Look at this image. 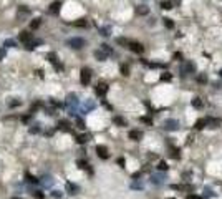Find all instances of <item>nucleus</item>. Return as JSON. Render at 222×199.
Listing matches in <instances>:
<instances>
[{
  "label": "nucleus",
  "instance_id": "obj_1",
  "mask_svg": "<svg viewBox=\"0 0 222 199\" xmlns=\"http://www.w3.org/2000/svg\"><path fill=\"white\" fill-rule=\"evenodd\" d=\"M164 128L172 131V129H177V128H179V123L176 121V120H167V121L164 123Z\"/></svg>",
  "mask_w": 222,
  "mask_h": 199
},
{
  "label": "nucleus",
  "instance_id": "obj_2",
  "mask_svg": "<svg viewBox=\"0 0 222 199\" xmlns=\"http://www.w3.org/2000/svg\"><path fill=\"white\" fill-rule=\"evenodd\" d=\"M38 183H40L43 188H50V186H52V183H53V179L50 178V176H43V178H41Z\"/></svg>",
  "mask_w": 222,
  "mask_h": 199
},
{
  "label": "nucleus",
  "instance_id": "obj_3",
  "mask_svg": "<svg viewBox=\"0 0 222 199\" xmlns=\"http://www.w3.org/2000/svg\"><path fill=\"white\" fill-rule=\"evenodd\" d=\"M67 191L70 194H78L80 193V188H78L76 184H73V183H67Z\"/></svg>",
  "mask_w": 222,
  "mask_h": 199
},
{
  "label": "nucleus",
  "instance_id": "obj_4",
  "mask_svg": "<svg viewBox=\"0 0 222 199\" xmlns=\"http://www.w3.org/2000/svg\"><path fill=\"white\" fill-rule=\"evenodd\" d=\"M96 153H98L99 158H103V159L108 158V149L104 148V146H96Z\"/></svg>",
  "mask_w": 222,
  "mask_h": 199
},
{
  "label": "nucleus",
  "instance_id": "obj_5",
  "mask_svg": "<svg viewBox=\"0 0 222 199\" xmlns=\"http://www.w3.org/2000/svg\"><path fill=\"white\" fill-rule=\"evenodd\" d=\"M68 43H70V45H71L73 48H81V45L85 43V41H83L81 38H71V40L68 41Z\"/></svg>",
  "mask_w": 222,
  "mask_h": 199
},
{
  "label": "nucleus",
  "instance_id": "obj_6",
  "mask_svg": "<svg viewBox=\"0 0 222 199\" xmlns=\"http://www.w3.org/2000/svg\"><path fill=\"white\" fill-rule=\"evenodd\" d=\"M25 179H27V183L28 184H38V181H40L38 178H35V176L30 174V173H25Z\"/></svg>",
  "mask_w": 222,
  "mask_h": 199
},
{
  "label": "nucleus",
  "instance_id": "obj_7",
  "mask_svg": "<svg viewBox=\"0 0 222 199\" xmlns=\"http://www.w3.org/2000/svg\"><path fill=\"white\" fill-rule=\"evenodd\" d=\"M20 40L23 41V43H28V41L32 40V33L30 32H22L20 33Z\"/></svg>",
  "mask_w": 222,
  "mask_h": 199
},
{
  "label": "nucleus",
  "instance_id": "obj_8",
  "mask_svg": "<svg viewBox=\"0 0 222 199\" xmlns=\"http://www.w3.org/2000/svg\"><path fill=\"white\" fill-rule=\"evenodd\" d=\"M60 5H62L60 2H53L52 5H50V12H53V13H58V12H60Z\"/></svg>",
  "mask_w": 222,
  "mask_h": 199
},
{
  "label": "nucleus",
  "instance_id": "obj_9",
  "mask_svg": "<svg viewBox=\"0 0 222 199\" xmlns=\"http://www.w3.org/2000/svg\"><path fill=\"white\" fill-rule=\"evenodd\" d=\"M81 82L85 83V85L90 82V72H88V70H83L81 72Z\"/></svg>",
  "mask_w": 222,
  "mask_h": 199
},
{
  "label": "nucleus",
  "instance_id": "obj_10",
  "mask_svg": "<svg viewBox=\"0 0 222 199\" xmlns=\"http://www.w3.org/2000/svg\"><path fill=\"white\" fill-rule=\"evenodd\" d=\"M40 23H41L40 18H33V22L30 23V28H32V30H35V28H38V27H40Z\"/></svg>",
  "mask_w": 222,
  "mask_h": 199
},
{
  "label": "nucleus",
  "instance_id": "obj_11",
  "mask_svg": "<svg viewBox=\"0 0 222 199\" xmlns=\"http://www.w3.org/2000/svg\"><path fill=\"white\" fill-rule=\"evenodd\" d=\"M58 126H60V129H63V131H70V124H68L67 121H60Z\"/></svg>",
  "mask_w": 222,
  "mask_h": 199
},
{
  "label": "nucleus",
  "instance_id": "obj_12",
  "mask_svg": "<svg viewBox=\"0 0 222 199\" xmlns=\"http://www.w3.org/2000/svg\"><path fill=\"white\" fill-rule=\"evenodd\" d=\"M40 131H41V124H35L33 128H30L32 134H36V133H40Z\"/></svg>",
  "mask_w": 222,
  "mask_h": 199
},
{
  "label": "nucleus",
  "instance_id": "obj_13",
  "mask_svg": "<svg viewBox=\"0 0 222 199\" xmlns=\"http://www.w3.org/2000/svg\"><path fill=\"white\" fill-rule=\"evenodd\" d=\"M20 100H18V98H15V100H12V101H8V106L10 108H13V106H20Z\"/></svg>",
  "mask_w": 222,
  "mask_h": 199
},
{
  "label": "nucleus",
  "instance_id": "obj_14",
  "mask_svg": "<svg viewBox=\"0 0 222 199\" xmlns=\"http://www.w3.org/2000/svg\"><path fill=\"white\" fill-rule=\"evenodd\" d=\"M129 138L139 139V138H141V133H139V131H131V133H129Z\"/></svg>",
  "mask_w": 222,
  "mask_h": 199
},
{
  "label": "nucleus",
  "instance_id": "obj_15",
  "mask_svg": "<svg viewBox=\"0 0 222 199\" xmlns=\"http://www.w3.org/2000/svg\"><path fill=\"white\" fill-rule=\"evenodd\" d=\"M25 45H27V48H28V50H33V48L38 45V41H32V40H30L28 43H25Z\"/></svg>",
  "mask_w": 222,
  "mask_h": 199
},
{
  "label": "nucleus",
  "instance_id": "obj_16",
  "mask_svg": "<svg viewBox=\"0 0 222 199\" xmlns=\"http://www.w3.org/2000/svg\"><path fill=\"white\" fill-rule=\"evenodd\" d=\"M76 141H78V143H86L88 136H86V134H81V136H78V138H76Z\"/></svg>",
  "mask_w": 222,
  "mask_h": 199
},
{
  "label": "nucleus",
  "instance_id": "obj_17",
  "mask_svg": "<svg viewBox=\"0 0 222 199\" xmlns=\"http://www.w3.org/2000/svg\"><path fill=\"white\" fill-rule=\"evenodd\" d=\"M33 196H35L36 199H43L45 198V194L41 193V191H33Z\"/></svg>",
  "mask_w": 222,
  "mask_h": 199
},
{
  "label": "nucleus",
  "instance_id": "obj_18",
  "mask_svg": "<svg viewBox=\"0 0 222 199\" xmlns=\"http://www.w3.org/2000/svg\"><path fill=\"white\" fill-rule=\"evenodd\" d=\"M78 168H80V169H88V164L86 163H85V161H78ZM88 171H90V169H88Z\"/></svg>",
  "mask_w": 222,
  "mask_h": 199
},
{
  "label": "nucleus",
  "instance_id": "obj_19",
  "mask_svg": "<svg viewBox=\"0 0 222 199\" xmlns=\"http://www.w3.org/2000/svg\"><path fill=\"white\" fill-rule=\"evenodd\" d=\"M5 46H8V48H10V46H17V41L15 40H7L5 41Z\"/></svg>",
  "mask_w": 222,
  "mask_h": 199
},
{
  "label": "nucleus",
  "instance_id": "obj_20",
  "mask_svg": "<svg viewBox=\"0 0 222 199\" xmlns=\"http://www.w3.org/2000/svg\"><path fill=\"white\" fill-rule=\"evenodd\" d=\"M52 196H53V198H58V199H60V198H62V191H53Z\"/></svg>",
  "mask_w": 222,
  "mask_h": 199
},
{
  "label": "nucleus",
  "instance_id": "obj_21",
  "mask_svg": "<svg viewBox=\"0 0 222 199\" xmlns=\"http://www.w3.org/2000/svg\"><path fill=\"white\" fill-rule=\"evenodd\" d=\"M30 120H32V115H25V116L22 118V121H23V123H28Z\"/></svg>",
  "mask_w": 222,
  "mask_h": 199
},
{
  "label": "nucleus",
  "instance_id": "obj_22",
  "mask_svg": "<svg viewBox=\"0 0 222 199\" xmlns=\"http://www.w3.org/2000/svg\"><path fill=\"white\" fill-rule=\"evenodd\" d=\"M187 199H202V198H199L196 194H191V196H187Z\"/></svg>",
  "mask_w": 222,
  "mask_h": 199
},
{
  "label": "nucleus",
  "instance_id": "obj_23",
  "mask_svg": "<svg viewBox=\"0 0 222 199\" xmlns=\"http://www.w3.org/2000/svg\"><path fill=\"white\" fill-rule=\"evenodd\" d=\"M10 199H22V198H10Z\"/></svg>",
  "mask_w": 222,
  "mask_h": 199
},
{
  "label": "nucleus",
  "instance_id": "obj_24",
  "mask_svg": "<svg viewBox=\"0 0 222 199\" xmlns=\"http://www.w3.org/2000/svg\"><path fill=\"white\" fill-rule=\"evenodd\" d=\"M171 199H172V198H171Z\"/></svg>",
  "mask_w": 222,
  "mask_h": 199
}]
</instances>
